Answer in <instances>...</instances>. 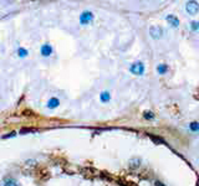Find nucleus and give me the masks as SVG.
<instances>
[{
	"label": "nucleus",
	"mask_w": 199,
	"mask_h": 186,
	"mask_svg": "<svg viewBox=\"0 0 199 186\" xmlns=\"http://www.w3.org/2000/svg\"><path fill=\"white\" fill-rule=\"evenodd\" d=\"M91 20H93V14L91 13V11H83L80 16V22L83 24V25H85V24H88Z\"/></svg>",
	"instance_id": "nucleus-4"
},
{
	"label": "nucleus",
	"mask_w": 199,
	"mask_h": 186,
	"mask_svg": "<svg viewBox=\"0 0 199 186\" xmlns=\"http://www.w3.org/2000/svg\"><path fill=\"white\" fill-rule=\"evenodd\" d=\"M149 34H151V36H152L153 39H159L162 36V34H163V29H162L161 26H158V25L152 26L149 29Z\"/></svg>",
	"instance_id": "nucleus-3"
},
{
	"label": "nucleus",
	"mask_w": 199,
	"mask_h": 186,
	"mask_svg": "<svg viewBox=\"0 0 199 186\" xmlns=\"http://www.w3.org/2000/svg\"><path fill=\"white\" fill-rule=\"evenodd\" d=\"M3 186H19L17 185V181L13 177H8L4 180V185Z\"/></svg>",
	"instance_id": "nucleus-8"
},
{
	"label": "nucleus",
	"mask_w": 199,
	"mask_h": 186,
	"mask_svg": "<svg viewBox=\"0 0 199 186\" xmlns=\"http://www.w3.org/2000/svg\"><path fill=\"white\" fill-rule=\"evenodd\" d=\"M198 186H199V180H198Z\"/></svg>",
	"instance_id": "nucleus-19"
},
{
	"label": "nucleus",
	"mask_w": 199,
	"mask_h": 186,
	"mask_svg": "<svg viewBox=\"0 0 199 186\" xmlns=\"http://www.w3.org/2000/svg\"><path fill=\"white\" fill-rule=\"evenodd\" d=\"M17 53H19V56H21V57H24V56H26V51L24 50V49H19V51H17Z\"/></svg>",
	"instance_id": "nucleus-15"
},
{
	"label": "nucleus",
	"mask_w": 199,
	"mask_h": 186,
	"mask_svg": "<svg viewBox=\"0 0 199 186\" xmlns=\"http://www.w3.org/2000/svg\"><path fill=\"white\" fill-rule=\"evenodd\" d=\"M154 185H156V186H166V185L162 184L161 181H156V182H154Z\"/></svg>",
	"instance_id": "nucleus-18"
},
{
	"label": "nucleus",
	"mask_w": 199,
	"mask_h": 186,
	"mask_svg": "<svg viewBox=\"0 0 199 186\" xmlns=\"http://www.w3.org/2000/svg\"><path fill=\"white\" fill-rule=\"evenodd\" d=\"M157 71H158V73H159V75H164L166 72L168 71L167 65H159L158 67H157Z\"/></svg>",
	"instance_id": "nucleus-10"
},
{
	"label": "nucleus",
	"mask_w": 199,
	"mask_h": 186,
	"mask_svg": "<svg viewBox=\"0 0 199 186\" xmlns=\"http://www.w3.org/2000/svg\"><path fill=\"white\" fill-rule=\"evenodd\" d=\"M190 129H193V130H197V129H198V123H193V124L190 125Z\"/></svg>",
	"instance_id": "nucleus-17"
},
{
	"label": "nucleus",
	"mask_w": 199,
	"mask_h": 186,
	"mask_svg": "<svg viewBox=\"0 0 199 186\" xmlns=\"http://www.w3.org/2000/svg\"><path fill=\"white\" fill-rule=\"evenodd\" d=\"M166 19H167L168 24H171V26H173V27H178L179 26V20L174 15H168Z\"/></svg>",
	"instance_id": "nucleus-5"
},
{
	"label": "nucleus",
	"mask_w": 199,
	"mask_h": 186,
	"mask_svg": "<svg viewBox=\"0 0 199 186\" xmlns=\"http://www.w3.org/2000/svg\"><path fill=\"white\" fill-rule=\"evenodd\" d=\"M51 52H52V49L49 44L43 45V47H41V53H43V56H50Z\"/></svg>",
	"instance_id": "nucleus-7"
},
{
	"label": "nucleus",
	"mask_w": 199,
	"mask_h": 186,
	"mask_svg": "<svg viewBox=\"0 0 199 186\" xmlns=\"http://www.w3.org/2000/svg\"><path fill=\"white\" fill-rule=\"evenodd\" d=\"M199 10V4L197 1H189L187 4V13L190 15H195Z\"/></svg>",
	"instance_id": "nucleus-2"
},
{
	"label": "nucleus",
	"mask_w": 199,
	"mask_h": 186,
	"mask_svg": "<svg viewBox=\"0 0 199 186\" xmlns=\"http://www.w3.org/2000/svg\"><path fill=\"white\" fill-rule=\"evenodd\" d=\"M57 106H59V99H56V98H51L49 101V103H47V107L49 108H56Z\"/></svg>",
	"instance_id": "nucleus-9"
},
{
	"label": "nucleus",
	"mask_w": 199,
	"mask_h": 186,
	"mask_svg": "<svg viewBox=\"0 0 199 186\" xmlns=\"http://www.w3.org/2000/svg\"><path fill=\"white\" fill-rule=\"evenodd\" d=\"M130 71L136 76H142L144 72V66L142 62H136L130 67Z\"/></svg>",
	"instance_id": "nucleus-1"
},
{
	"label": "nucleus",
	"mask_w": 199,
	"mask_h": 186,
	"mask_svg": "<svg viewBox=\"0 0 199 186\" xmlns=\"http://www.w3.org/2000/svg\"><path fill=\"white\" fill-rule=\"evenodd\" d=\"M142 164V160L140 158H132L130 160V167L131 169H137V167H140Z\"/></svg>",
	"instance_id": "nucleus-6"
},
{
	"label": "nucleus",
	"mask_w": 199,
	"mask_h": 186,
	"mask_svg": "<svg viewBox=\"0 0 199 186\" xmlns=\"http://www.w3.org/2000/svg\"><path fill=\"white\" fill-rule=\"evenodd\" d=\"M35 131V129H29V128H26V129H21L20 130V134H24V133H34Z\"/></svg>",
	"instance_id": "nucleus-14"
},
{
	"label": "nucleus",
	"mask_w": 199,
	"mask_h": 186,
	"mask_svg": "<svg viewBox=\"0 0 199 186\" xmlns=\"http://www.w3.org/2000/svg\"><path fill=\"white\" fill-rule=\"evenodd\" d=\"M143 117L146 118V119H148V121H149V119H153V118H154V114H153V112L146 111V112L143 113Z\"/></svg>",
	"instance_id": "nucleus-13"
},
{
	"label": "nucleus",
	"mask_w": 199,
	"mask_h": 186,
	"mask_svg": "<svg viewBox=\"0 0 199 186\" xmlns=\"http://www.w3.org/2000/svg\"><path fill=\"white\" fill-rule=\"evenodd\" d=\"M149 135V138L152 139L153 141H156L157 144H162V143H164V140L162 139V138H158V136H156V135H152V134H148Z\"/></svg>",
	"instance_id": "nucleus-11"
},
{
	"label": "nucleus",
	"mask_w": 199,
	"mask_h": 186,
	"mask_svg": "<svg viewBox=\"0 0 199 186\" xmlns=\"http://www.w3.org/2000/svg\"><path fill=\"white\" fill-rule=\"evenodd\" d=\"M101 101L102 102H108V101H110V93H108V92L101 93Z\"/></svg>",
	"instance_id": "nucleus-12"
},
{
	"label": "nucleus",
	"mask_w": 199,
	"mask_h": 186,
	"mask_svg": "<svg viewBox=\"0 0 199 186\" xmlns=\"http://www.w3.org/2000/svg\"><path fill=\"white\" fill-rule=\"evenodd\" d=\"M190 25H192V27H193V29H194V30H197V29L199 27V24H198L197 21H194V22H192V24H190Z\"/></svg>",
	"instance_id": "nucleus-16"
}]
</instances>
